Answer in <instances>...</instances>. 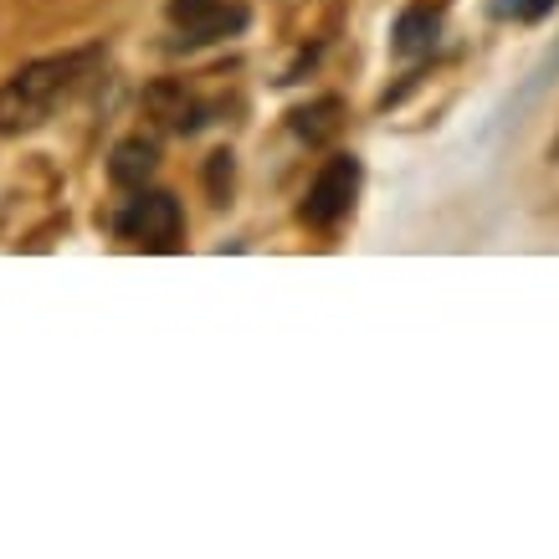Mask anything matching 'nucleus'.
I'll list each match as a JSON object with an SVG mask.
<instances>
[{
	"instance_id": "nucleus-1",
	"label": "nucleus",
	"mask_w": 559,
	"mask_h": 559,
	"mask_svg": "<svg viewBox=\"0 0 559 559\" xmlns=\"http://www.w3.org/2000/svg\"><path fill=\"white\" fill-rule=\"evenodd\" d=\"M93 68V51H68V57H41L21 68L11 83L0 87V134H26L62 108L83 87V72Z\"/></svg>"
},
{
	"instance_id": "nucleus-2",
	"label": "nucleus",
	"mask_w": 559,
	"mask_h": 559,
	"mask_svg": "<svg viewBox=\"0 0 559 559\" xmlns=\"http://www.w3.org/2000/svg\"><path fill=\"white\" fill-rule=\"evenodd\" d=\"M114 231L134 247H150V252H175L180 247V231H186V216H180V201L165 195V190H139L134 201H123V211L114 216Z\"/></svg>"
},
{
	"instance_id": "nucleus-3",
	"label": "nucleus",
	"mask_w": 559,
	"mask_h": 559,
	"mask_svg": "<svg viewBox=\"0 0 559 559\" xmlns=\"http://www.w3.org/2000/svg\"><path fill=\"white\" fill-rule=\"evenodd\" d=\"M359 180H365V170H359L355 154H334L304 195L308 226H334V221L349 216V205H355V195H359Z\"/></svg>"
},
{
	"instance_id": "nucleus-4",
	"label": "nucleus",
	"mask_w": 559,
	"mask_h": 559,
	"mask_svg": "<svg viewBox=\"0 0 559 559\" xmlns=\"http://www.w3.org/2000/svg\"><path fill=\"white\" fill-rule=\"evenodd\" d=\"M170 21L190 47H205L221 36H237L247 26V11L237 0H170Z\"/></svg>"
},
{
	"instance_id": "nucleus-5",
	"label": "nucleus",
	"mask_w": 559,
	"mask_h": 559,
	"mask_svg": "<svg viewBox=\"0 0 559 559\" xmlns=\"http://www.w3.org/2000/svg\"><path fill=\"white\" fill-rule=\"evenodd\" d=\"M144 108H150L154 119H159V129H170V134H195L205 123L201 98H195L186 83H154L150 93H144Z\"/></svg>"
},
{
	"instance_id": "nucleus-6",
	"label": "nucleus",
	"mask_w": 559,
	"mask_h": 559,
	"mask_svg": "<svg viewBox=\"0 0 559 559\" xmlns=\"http://www.w3.org/2000/svg\"><path fill=\"white\" fill-rule=\"evenodd\" d=\"M154 165H159V150H154L150 139H123L119 150H114V159H108V175H114V186H123V190H144Z\"/></svg>"
},
{
	"instance_id": "nucleus-7",
	"label": "nucleus",
	"mask_w": 559,
	"mask_h": 559,
	"mask_svg": "<svg viewBox=\"0 0 559 559\" xmlns=\"http://www.w3.org/2000/svg\"><path fill=\"white\" fill-rule=\"evenodd\" d=\"M344 129V103L340 98H313L304 108H293V134L304 144H329Z\"/></svg>"
},
{
	"instance_id": "nucleus-8",
	"label": "nucleus",
	"mask_w": 559,
	"mask_h": 559,
	"mask_svg": "<svg viewBox=\"0 0 559 559\" xmlns=\"http://www.w3.org/2000/svg\"><path fill=\"white\" fill-rule=\"evenodd\" d=\"M441 36V21L431 11H406V16L395 21V51L401 57H426V51L437 47Z\"/></svg>"
},
{
	"instance_id": "nucleus-9",
	"label": "nucleus",
	"mask_w": 559,
	"mask_h": 559,
	"mask_svg": "<svg viewBox=\"0 0 559 559\" xmlns=\"http://www.w3.org/2000/svg\"><path fill=\"white\" fill-rule=\"evenodd\" d=\"M231 170H237V165H231V150L211 154V165H205V186H211V201L216 205L231 195Z\"/></svg>"
},
{
	"instance_id": "nucleus-10",
	"label": "nucleus",
	"mask_w": 559,
	"mask_h": 559,
	"mask_svg": "<svg viewBox=\"0 0 559 559\" xmlns=\"http://www.w3.org/2000/svg\"><path fill=\"white\" fill-rule=\"evenodd\" d=\"M559 0H492V16H513V21H539L544 11H555Z\"/></svg>"
}]
</instances>
